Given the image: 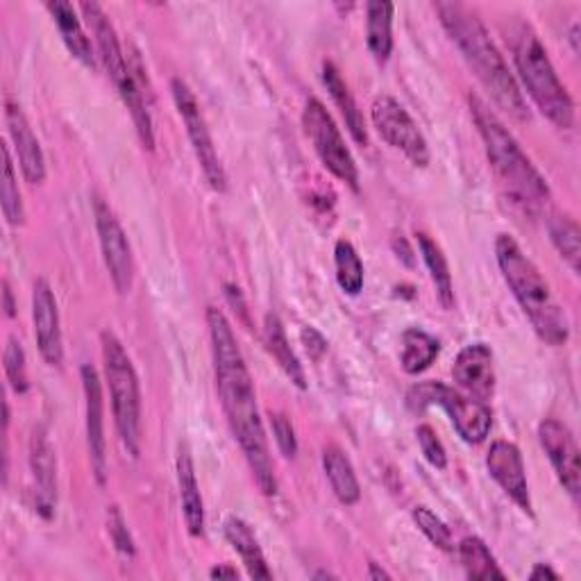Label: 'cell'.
I'll use <instances>...</instances> for the list:
<instances>
[{
    "mask_svg": "<svg viewBox=\"0 0 581 581\" xmlns=\"http://www.w3.org/2000/svg\"><path fill=\"white\" fill-rule=\"evenodd\" d=\"M93 214H95V230H99L103 259L110 271L112 284L119 296H128L134 279V259H132L128 234L105 201L101 198L93 201Z\"/></svg>",
    "mask_w": 581,
    "mask_h": 581,
    "instance_id": "12",
    "label": "cell"
},
{
    "mask_svg": "<svg viewBox=\"0 0 581 581\" xmlns=\"http://www.w3.org/2000/svg\"><path fill=\"white\" fill-rule=\"evenodd\" d=\"M223 531H225L227 543L234 548V552L241 557V561H244V565H246V570L253 579H273V572L266 563V557L259 548L255 531L251 529V524L246 520L232 516V518L225 520Z\"/></svg>",
    "mask_w": 581,
    "mask_h": 581,
    "instance_id": "21",
    "label": "cell"
},
{
    "mask_svg": "<svg viewBox=\"0 0 581 581\" xmlns=\"http://www.w3.org/2000/svg\"><path fill=\"white\" fill-rule=\"evenodd\" d=\"M6 123H8L10 136L14 141V149H17L21 173H23L26 182L28 184H41L45 180L43 151H41L39 139L34 136L21 105L14 103L10 95L6 99Z\"/></svg>",
    "mask_w": 581,
    "mask_h": 581,
    "instance_id": "19",
    "label": "cell"
},
{
    "mask_svg": "<svg viewBox=\"0 0 581 581\" xmlns=\"http://www.w3.org/2000/svg\"><path fill=\"white\" fill-rule=\"evenodd\" d=\"M368 579H373V581H377V579H391V574L386 572V570H381L375 561H370V563H368Z\"/></svg>",
    "mask_w": 581,
    "mask_h": 581,
    "instance_id": "43",
    "label": "cell"
},
{
    "mask_svg": "<svg viewBox=\"0 0 581 581\" xmlns=\"http://www.w3.org/2000/svg\"><path fill=\"white\" fill-rule=\"evenodd\" d=\"M434 10L439 14L450 39L457 43L468 67L475 71L477 80L493 95V101L513 119L527 121L529 110L522 99V91L511 75L504 58L500 55L498 45L489 37L487 26L479 21V17L470 8L461 3H436Z\"/></svg>",
    "mask_w": 581,
    "mask_h": 581,
    "instance_id": "2",
    "label": "cell"
},
{
    "mask_svg": "<svg viewBox=\"0 0 581 581\" xmlns=\"http://www.w3.org/2000/svg\"><path fill=\"white\" fill-rule=\"evenodd\" d=\"M210 577H230V579H238V570L236 568H230V565H216V568H212V572H210Z\"/></svg>",
    "mask_w": 581,
    "mask_h": 581,
    "instance_id": "42",
    "label": "cell"
},
{
    "mask_svg": "<svg viewBox=\"0 0 581 581\" xmlns=\"http://www.w3.org/2000/svg\"><path fill=\"white\" fill-rule=\"evenodd\" d=\"M264 344L266 350L273 355V359L279 364V368L286 373V377L294 381L298 389H307V377L300 359L296 357L294 348H290L282 320L275 314H268L264 318Z\"/></svg>",
    "mask_w": 581,
    "mask_h": 581,
    "instance_id": "25",
    "label": "cell"
},
{
    "mask_svg": "<svg viewBox=\"0 0 581 581\" xmlns=\"http://www.w3.org/2000/svg\"><path fill=\"white\" fill-rule=\"evenodd\" d=\"M418 248L425 259V266L429 268L431 282L436 286V296H439L446 309H450L455 305V286H452V273H450L444 251L436 246V241H431L427 234H418Z\"/></svg>",
    "mask_w": 581,
    "mask_h": 581,
    "instance_id": "28",
    "label": "cell"
},
{
    "mask_svg": "<svg viewBox=\"0 0 581 581\" xmlns=\"http://www.w3.org/2000/svg\"><path fill=\"white\" fill-rule=\"evenodd\" d=\"M323 468H325L329 487H332L334 496L338 498V502L346 504V507L357 504L359 498H361V487H359V479L355 475V468H353L348 455L336 446H325Z\"/></svg>",
    "mask_w": 581,
    "mask_h": 581,
    "instance_id": "24",
    "label": "cell"
},
{
    "mask_svg": "<svg viewBox=\"0 0 581 581\" xmlns=\"http://www.w3.org/2000/svg\"><path fill=\"white\" fill-rule=\"evenodd\" d=\"M459 559L470 579H507V574L500 570L496 557L491 554L489 546L477 537H468L459 543Z\"/></svg>",
    "mask_w": 581,
    "mask_h": 581,
    "instance_id": "29",
    "label": "cell"
},
{
    "mask_svg": "<svg viewBox=\"0 0 581 581\" xmlns=\"http://www.w3.org/2000/svg\"><path fill=\"white\" fill-rule=\"evenodd\" d=\"M303 128L314 143V151L320 157L323 166L342 182L359 191V171L357 162L346 145V139L334 123L332 114L318 99H309L303 110Z\"/></svg>",
    "mask_w": 581,
    "mask_h": 581,
    "instance_id": "9",
    "label": "cell"
},
{
    "mask_svg": "<svg viewBox=\"0 0 581 581\" xmlns=\"http://www.w3.org/2000/svg\"><path fill=\"white\" fill-rule=\"evenodd\" d=\"M207 327L212 338L216 391L227 416L230 429L238 441L246 461L255 475L257 487L264 496L277 493L275 466L268 452L264 422L257 407V394L244 355L238 350L236 336L230 320L216 307H207Z\"/></svg>",
    "mask_w": 581,
    "mask_h": 581,
    "instance_id": "1",
    "label": "cell"
},
{
    "mask_svg": "<svg viewBox=\"0 0 581 581\" xmlns=\"http://www.w3.org/2000/svg\"><path fill=\"white\" fill-rule=\"evenodd\" d=\"M84 19L89 21L95 43H99V53L101 60L116 86V91L121 93V99L128 108V112L132 114V121L136 125V134L143 143L145 151H153L155 149V128H153V116L149 112V103H145V93L141 91V69L134 71L128 62V58L123 55V48L121 41L116 37V30L112 26V21L108 19L105 10L99 3H82L80 6Z\"/></svg>",
    "mask_w": 581,
    "mask_h": 581,
    "instance_id": "5",
    "label": "cell"
},
{
    "mask_svg": "<svg viewBox=\"0 0 581 581\" xmlns=\"http://www.w3.org/2000/svg\"><path fill=\"white\" fill-rule=\"evenodd\" d=\"M336 282L348 296H359L364 288V262L348 238L336 241L334 246Z\"/></svg>",
    "mask_w": 581,
    "mask_h": 581,
    "instance_id": "30",
    "label": "cell"
},
{
    "mask_svg": "<svg viewBox=\"0 0 581 581\" xmlns=\"http://www.w3.org/2000/svg\"><path fill=\"white\" fill-rule=\"evenodd\" d=\"M407 405L414 411L439 405L450 416L457 434L470 446L487 441L493 427V411L487 407V402L466 398L441 381H422L414 386L407 396Z\"/></svg>",
    "mask_w": 581,
    "mask_h": 581,
    "instance_id": "8",
    "label": "cell"
},
{
    "mask_svg": "<svg viewBox=\"0 0 581 581\" xmlns=\"http://www.w3.org/2000/svg\"><path fill=\"white\" fill-rule=\"evenodd\" d=\"M468 101L489 162L509 196L524 210H541L550 201V186L546 177L522 153L520 143L487 103L477 95H470Z\"/></svg>",
    "mask_w": 581,
    "mask_h": 581,
    "instance_id": "4",
    "label": "cell"
},
{
    "mask_svg": "<svg viewBox=\"0 0 581 581\" xmlns=\"http://www.w3.org/2000/svg\"><path fill=\"white\" fill-rule=\"evenodd\" d=\"M3 307H6V314H8V318H14V316H17L14 294H12V288H10V282H8V279L3 282Z\"/></svg>",
    "mask_w": 581,
    "mask_h": 581,
    "instance_id": "40",
    "label": "cell"
},
{
    "mask_svg": "<svg viewBox=\"0 0 581 581\" xmlns=\"http://www.w3.org/2000/svg\"><path fill=\"white\" fill-rule=\"evenodd\" d=\"M32 323H34L37 348L43 361L48 366H60L64 361L60 307L53 286L43 277H39L32 288Z\"/></svg>",
    "mask_w": 581,
    "mask_h": 581,
    "instance_id": "14",
    "label": "cell"
},
{
    "mask_svg": "<svg viewBox=\"0 0 581 581\" xmlns=\"http://www.w3.org/2000/svg\"><path fill=\"white\" fill-rule=\"evenodd\" d=\"M487 468L491 477L498 481V487L518 504V509L524 511L527 516H534L524 461L518 446L509 441H496L487 455Z\"/></svg>",
    "mask_w": 581,
    "mask_h": 581,
    "instance_id": "18",
    "label": "cell"
},
{
    "mask_svg": "<svg viewBox=\"0 0 581 581\" xmlns=\"http://www.w3.org/2000/svg\"><path fill=\"white\" fill-rule=\"evenodd\" d=\"M529 579H534V581H539V579H559V572H554L548 563H537L534 570L529 572Z\"/></svg>",
    "mask_w": 581,
    "mask_h": 581,
    "instance_id": "41",
    "label": "cell"
},
{
    "mask_svg": "<svg viewBox=\"0 0 581 581\" xmlns=\"http://www.w3.org/2000/svg\"><path fill=\"white\" fill-rule=\"evenodd\" d=\"M171 93H173V101H175V108L182 116V123L186 125V134H188V141L193 145V153H196V160L210 182V186L218 193H223L227 188V175H225V169L221 164V157L214 149V141H212V134H210V128H207V121L201 112V105L196 101V95H193V91L188 89V84L180 78H173L171 80Z\"/></svg>",
    "mask_w": 581,
    "mask_h": 581,
    "instance_id": "10",
    "label": "cell"
},
{
    "mask_svg": "<svg viewBox=\"0 0 581 581\" xmlns=\"http://www.w3.org/2000/svg\"><path fill=\"white\" fill-rule=\"evenodd\" d=\"M441 353L439 338L431 336L429 332L420 327H409L402 332V353H400V364L405 373L418 375L427 370L436 357Z\"/></svg>",
    "mask_w": 581,
    "mask_h": 581,
    "instance_id": "27",
    "label": "cell"
},
{
    "mask_svg": "<svg viewBox=\"0 0 581 581\" xmlns=\"http://www.w3.org/2000/svg\"><path fill=\"white\" fill-rule=\"evenodd\" d=\"M30 470L37 489V511L51 520L58 507V455L43 425H37L30 434Z\"/></svg>",
    "mask_w": 581,
    "mask_h": 581,
    "instance_id": "16",
    "label": "cell"
},
{
    "mask_svg": "<svg viewBox=\"0 0 581 581\" xmlns=\"http://www.w3.org/2000/svg\"><path fill=\"white\" fill-rule=\"evenodd\" d=\"M496 257L513 298L529 318L531 327L541 336V342L554 348L563 346L570 336V323L537 264L522 253L516 238L509 234H500L496 238Z\"/></svg>",
    "mask_w": 581,
    "mask_h": 581,
    "instance_id": "3",
    "label": "cell"
},
{
    "mask_svg": "<svg viewBox=\"0 0 581 581\" xmlns=\"http://www.w3.org/2000/svg\"><path fill=\"white\" fill-rule=\"evenodd\" d=\"M411 518L416 522V527L422 531V534L427 537V541L431 546H436L444 552H452L455 550V541H452V531L450 527L436 516L434 511H429L427 507H416L411 511Z\"/></svg>",
    "mask_w": 581,
    "mask_h": 581,
    "instance_id": "33",
    "label": "cell"
},
{
    "mask_svg": "<svg viewBox=\"0 0 581 581\" xmlns=\"http://www.w3.org/2000/svg\"><path fill=\"white\" fill-rule=\"evenodd\" d=\"M177 487H180V502L182 516L191 537H203L205 531V504L201 496V487L196 479V466L186 444H180L177 450Z\"/></svg>",
    "mask_w": 581,
    "mask_h": 581,
    "instance_id": "20",
    "label": "cell"
},
{
    "mask_svg": "<svg viewBox=\"0 0 581 581\" xmlns=\"http://www.w3.org/2000/svg\"><path fill=\"white\" fill-rule=\"evenodd\" d=\"M101 346H103V364H105V377L110 386L116 431L121 436V444L128 448V452L132 457H139L141 386H139L134 364L114 332L105 329L101 334Z\"/></svg>",
    "mask_w": 581,
    "mask_h": 581,
    "instance_id": "7",
    "label": "cell"
},
{
    "mask_svg": "<svg viewBox=\"0 0 581 581\" xmlns=\"http://www.w3.org/2000/svg\"><path fill=\"white\" fill-rule=\"evenodd\" d=\"M370 119L379 136L394 145L396 151H400L414 166L425 169L429 164L431 155L427 139L418 130L411 114L396 99H391V95H377L370 108Z\"/></svg>",
    "mask_w": 581,
    "mask_h": 581,
    "instance_id": "11",
    "label": "cell"
},
{
    "mask_svg": "<svg viewBox=\"0 0 581 581\" xmlns=\"http://www.w3.org/2000/svg\"><path fill=\"white\" fill-rule=\"evenodd\" d=\"M108 529H110V537L114 541V548L123 554V557H134L136 548H134V541L130 537V529H128V522L121 513V509L116 504L110 507L108 511Z\"/></svg>",
    "mask_w": 581,
    "mask_h": 581,
    "instance_id": "36",
    "label": "cell"
},
{
    "mask_svg": "<svg viewBox=\"0 0 581 581\" xmlns=\"http://www.w3.org/2000/svg\"><path fill=\"white\" fill-rule=\"evenodd\" d=\"M550 238L554 248L559 251L561 259L572 268V273H579L581 262V232L574 218L565 214H554L550 218Z\"/></svg>",
    "mask_w": 581,
    "mask_h": 581,
    "instance_id": "31",
    "label": "cell"
},
{
    "mask_svg": "<svg viewBox=\"0 0 581 581\" xmlns=\"http://www.w3.org/2000/svg\"><path fill=\"white\" fill-rule=\"evenodd\" d=\"M0 198H3V214L10 225H23L26 223V210L23 198L19 191V180L14 173L10 145H3V184H0Z\"/></svg>",
    "mask_w": 581,
    "mask_h": 581,
    "instance_id": "32",
    "label": "cell"
},
{
    "mask_svg": "<svg viewBox=\"0 0 581 581\" xmlns=\"http://www.w3.org/2000/svg\"><path fill=\"white\" fill-rule=\"evenodd\" d=\"M416 439H418V446H420V452L422 457L434 466V468H439L444 470L448 466V455H446V448L439 439V434L434 431V427L429 425H420L416 429Z\"/></svg>",
    "mask_w": 581,
    "mask_h": 581,
    "instance_id": "35",
    "label": "cell"
},
{
    "mask_svg": "<svg viewBox=\"0 0 581 581\" xmlns=\"http://www.w3.org/2000/svg\"><path fill=\"white\" fill-rule=\"evenodd\" d=\"M314 577H316V579H334V574H332V572H316Z\"/></svg>",
    "mask_w": 581,
    "mask_h": 581,
    "instance_id": "44",
    "label": "cell"
},
{
    "mask_svg": "<svg viewBox=\"0 0 581 581\" xmlns=\"http://www.w3.org/2000/svg\"><path fill=\"white\" fill-rule=\"evenodd\" d=\"M394 3L370 0L366 6V41L368 51L379 64H386L394 53Z\"/></svg>",
    "mask_w": 581,
    "mask_h": 581,
    "instance_id": "22",
    "label": "cell"
},
{
    "mask_svg": "<svg viewBox=\"0 0 581 581\" xmlns=\"http://www.w3.org/2000/svg\"><path fill=\"white\" fill-rule=\"evenodd\" d=\"M513 60L522 86L537 108L561 130L574 128V103L568 89L559 80L546 45L529 28H520L513 43Z\"/></svg>",
    "mask_w": 581,
    "mask_h": 581,
    "instance_id": "6",
    "label": "cell"
},
{
    "mask_svg": "<svg viewBox=\"0 0 581 581\" xmlns=\"http://www.w3.org/2000/svg\"><path fill=\"white\" fill-rule=\"evenodd\" d=\"M323 82L332 95V101L336 103V108L342 110L344 119H346V125L350 130V134L355 136L357 143H366L368 141V132H366V123H364V116L353 99V93L346 84V80L342 78V73H338V69L332 64V62H325L323 64Z\"/></svg>",
    "mask_w": 581,
    "mask_h": 581,
    "instance_id": "26",
    "label": "cell"
},
{
    "mask_svg": "<svg viewBox=\"0 0 581 581\" xmlns=\"http://www.w3.org/2000/svg\"><path fill=\"white\" fill-rule=\"evenodd\" d=\"M300 342L309 355L312 361H318L325 353H327V342H325V336L316 329V327H303L300 332Z\"/></svg>",
    "mask_w": 581,
    "mask_h": 581,
    "instance_id": "38",
    "label": "cell"
},
{
    "mask_svg": "<svg viewBox=\"0 0 581 581\" xmlns=\"http://www.w3.org/2000/svg\"><path fill=\"white\" fill-rule=\"evenodd\" d=\"M45 8H48V12H51L53 21L58 23L60 34H62L67 48L71 51V55L75 60H80L84 67L95 69L93 48H91L86 32L82 30V23L75 14V8L71 3H67V0H51V3H48Z\"/></svg>",
    "mask_w": 581,
    "mask_h": 581,
    "instance_id": "23",
    "label": "cell"
},
{
    "mask_svg": "<svg viewBox=\"0 0 581 581\" xmlns=\"http://www.w3.org/2000/svg\"><path fill=\"white\" fill-rule=\"evenodd\" d=\"M271 427L275 434V444L279 452L286 459H296L298 455V439H296V429L290 425V420L284 414H271Z\"/></svg>",
    "mask_w": 581,
    "mask_h": 581,
    "instance_id": "37",
    "label": "cell"
},
{
    "mask_svg": "<svg viewBox=\"0 0 581 581\" xmlns=\"http://www.w3.org/2000/svg\"><path fill=\"white\" fill-rule=\"evenodd\" d=\"M3 366H6V375H8L12 389L19 396H23L30 389V384H28V368H26V350L17 336L8 338V346L3 353Z\"/></svg>",
    "mask_w": 581,
    "mask_h": 581,
    "instance_id": "34",
    "label": "cell"
},
{
    "mask_svg": "<svg viewBox=\"0 0 581 581\" xmlns=\"http://www.w3.org/2000/svg\"><path fill=\"white\" fill-rule=\"evenodd\" d=\"M225 296H227L230 305H232L234 309H238L241 318H244V320L248 323V307H246V300H244V296H241V288H238V286H234V284H225Z\"/></svg>",
    "mask_w": 581,
    "mask_h": 581,
    "instance_id": "39",
    "label": "cell"
},
{
    "mask_svg": "<svg viewBox=\"0 0 581 581\" xmlns=\"http://www.w3.org/2000/svg\"><path fill=\"white\" fill-rule=\"evenodd\" d=\"M539 441L561 481V487L570 493L572 500H577L581 491V463L572 431L561 420L546 418L539 425Z\"/></svg>",
    "mask_w": 581,
    "mask_h": 581,
    "instance_id": "15",
    "label": "cell"
},
{
    "mask_svg": "<svg viewBox=\"0 0 581 581\" xmlns=\"http://www.w3.org/2000/svg\"><path fill=\"white\" fill-rule=\"evenodd\" d=\"M452 377L472 400L487 402L496 394V359L487 344L466 346L452 366Z\"/></svg>",
    "mask_w": 581,
    "mask_h": 581,
    "instance_id": "17",
    "label": "cell"
},
{
    "mask_svg": "<svg viewBox=\"0 0 581 581\" xmlns=\"http://www.w3.org/2000/svg\"><path fill=\"white\" fill-rule=\"evenodd\" d=\"M84 405H86V444L89 459L95 481L105 487L108 481V444H105V405H103V386L101 377L91 364L80 368Z\"/></svg>",
    "mask_w": 581,
    "mask_h": 581,
    "instance_id": "13",
    "label": "cell"
}]
</instances>
